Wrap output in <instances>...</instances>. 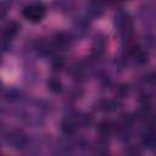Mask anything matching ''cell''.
<instances>
[{"label": "cell", "instance_id": "obj_1", "mask_svg": "<svg viewBox=\"0 0 156 156\" xmlns=\"http://www.w3.org/2000/svg\"><path fill=\"white\" fill-rule=\"evenodd\" d=\"M44 15H45V7L41 4H33L23 10V16L32 22L40 21L44 17Z\"/></svg>", "mask_w": 156, "mask_h": 156}]
</instances>
